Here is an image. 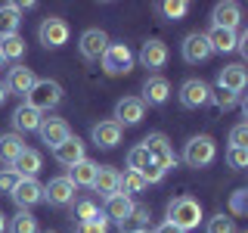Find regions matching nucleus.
<instances>
[{
    "label": "nucleus",
    "instance_id": "nucleus-1",
    "mask_svg": "<svg viewBox=\"0 0 248 233\" xmlns=\"http://www.w3.org/2000/svg\"><path fill=\"white\" fill-rule=\"evenodd\" d=\"M199 221H202V205H199V199H192V196H177V199H170V205H168V224H174L177 230H192V227H199Z\"/></svg>",
    "mask_w": 248,
    "mask_h": 233
},
{
    "label": "nucleus",
    "instance_id": "nucleus-2",
    "mask_svg": "<svg viewBox=\"0 0 248 233\" xmlns=\"http://www.w3.org/2000/svg\"><path fill=\"white\" fill-rule=\"evenodd\" d=\"M25 103L31 109H37V112H50V109H56L62 103V84L59 81H50V78L34 81V87L25 93Z\"/></svg>",
    "mask_w": 248,
    "mask_h": 233
},
{
    "label": "nucleus",
    "instance_id": "nucleus-3",
    "mask_svg": "<svg viewBox=\"0 0 248 233\" xmlns=\"http://www.w3.org/2000/svg\"><path fill=\"white\" fill-rule=\"evenodd\" d=\"M214 159H217V143L208 134L192 137L189 143H186V150H183V162L189 168H205V165H211Z\"/></svg>",
    "mask_w": 248,
    "mask_h": 233
},
{
    "label": "nucleus",
    "instance_id": "nucleus-4",
    "mask_svg": "<svg viewBox=\"0 0 248 233\" xmlns=\"http://www.w3.org/2000/svg\"><path fill=\"white\" fill-rule=\"evenodd\" d=\"M103 72L106 75H127L130 68H134V53H130V47L118 41V44H108L106 53H103Z\"/></svg>",
    "mask_w": 248,
    "mask_h": 233
},
{
    "label": "nucleus",
    "instance_id": "nucleus-5",
    "mask_svg": "<svg viewBox=\"0 0 248 233\" xmlns=\"http://www.w3.org/2000/svg\"><path fill=\"white\" fill-rule=\"evenodd\" d=\"M68 34H72V28H68V22L59 19V16H46L41 22V28H37V37H41V44L46 50H56V47L68 44Z\"/></svg>",
    "mask_w": 248,
    "mask_h": 233
},
{
    "label": "nucleus",
    "instance_id": "nucleus-6",
    "mask_svg": "<svg viewBox=\"0 0 248 233\" xmlns=\"http://www.w3.org/2000/svg\"><path fill=\"white\" fill-rule=\"evenodd\" d=\"M143 146H146V152L152 155V162L155 165H161V168H177V155H174V146H170V140L161 134V131H152L149 137L143 140Z\"/></svg>",
    "mask_w": 248,
    "mask_h": 233
},
{
    "label": "nucleus",
    "instance_id": "nucleus-7",
    "mask_svg": "<svg viewBox=\"0 0 248 233\" xmlns=\"http://www.w3.org/2000/svg\"><path fill=\"white\" fill-rule=\"evenodd\" d=\"M108 44H112V41H108V34H106L103 28H87V31L81 34V41H78V50H81V56H84V59L99 62Z\"/></svg>",
    "mask_w": 248,
    "mask_h": 233
},
{
    "label": "nucleus",
    "instance_id": "nucleus-8",
    "mask_svg": "<svg viewBox=\"0 0 248 233\" xmlns=\"http://www.w3.org/2000/svg\"><path fill=\"white\" fill-rule=\"evenodd\" d=\"M75 193H78V186L68 181L65 174H62V177H53V181L44 186V199L50 202V205H56V208L72 205V202H75Z\"/></svg>",
    "mask_w": 248,
    "mask_h": 233
},
{
    "label": "nucleus",
    "instance_id": "nucleus-9",
    "mask_svg": "<svg viewBox=\"0 0 248 233\" xmlns=\"http://www.w3.org/2000/svg\"><path fill=\"white\" fill-rule=\"evenodd\" d=\"M13 202L22 208V212H28L31 205H37V202H44V186L34 181V177H22L19 183H16V190L10 193Z\"/></svg>",
    "mask_w": 248,
    "mask_h": 233
},
{
    "label": "nucleus",
    "instance_id": "nucleus-10",
    "mask_svg": "<svg viewBox=\"0 0 248 233\" xmlns=\"http://www.w3.org/2000/svg\"><path fill=\"white\" fill-rule=\"evenodd\" d=\"M37 134H41V140L46 146H53L56 150L59 143H65L68 137H72V128H68L65 118H44L41 128H37Z\"/></svg>",
    "mask_w": 248,
    "mask_h": 233
},
{
    "label": "nucleus",
    "instance_id": "nucleus-11",
    "mask_svg": "<svg viewBox=\"0 0 248 233\" xmlns=\"http://www.w3.org/2000/svg\"><path fill=\"white\" fill-rule=\"evenodd\" d=\"M208 97H211V87H208L205 81H199V78H189V81H183L180 87V106L186 109H199L208 103Z\"/></svg>",
    "mask_w": 248,
    "mask_h": 233
},
{
    "label": "nucleus",
    "instance_id": "nucleus-12",
    "mask_svg": "<svg viewBox=\"0 0 248 233\" xmlns=\"http://www.w3.org/2000/svg\"><path fill=\"white\" fill-rule=\"evenodd\" d=\"M143 115H146V103L140 97H124L118 100V106H115V121L121 124H140L143 121Z\"/></svg>",
    "mask_w": 248,
    "mask_h": 233
},
{
    "label": "nucleus",
    "instance_id": "nucleus-13",
    "mask_svg": "<svg viewBox=\"0 0 248 233\" xmlns=\"http://www.w3.org/2000/svg\"><path fill=\"white\" fill-rule=\"evenodd\" d=\"M180 50H183V59L186 62H205L208 56H211V47H208V37L202 34V31H192V34H186L183 37V44H180Z\"/></svg>",
    "mask_w": 248,
    "mask_h": 233
},
{
    "label": "nucleus",
    "instance_id": "nucleus-14",
    "mask_svg": "<svg viewBox=\"0 0 248 233\" xmlns=\"http://www.w3.org/2000/svg\"><path fill=\"white\" fill-rule=\"evenodd\" d=\"M211 22H214V28L236 31V28H239V22H242V6L232 3V0H223V3H217V6H214Z\"/></svg>",
    "mask_w": 248,
    "mask_h": 233
},
{
    "label": "nucleus",
    "instance_id": "nucleus-15",
    "mask_svg": "<svg viewBox=\"0 0 248 233\" xmlns=\"http://www.w3.org/2000/svg\"><path fill=\"white\" fill-rule=\"evenodd\" d=\"M248 84V75H245V66H239V62H232V66H223L220 75H217V87L230 90V93H242Z\"/></svg>",
    "mask_w": 248,
    "mask_h": 233
},
{
    "label": "nucleus",
    "instance_id": "nucleus-16",
    "mask_svg": "<svg viewBox=\"0 0 248 233\" xmlns=\"http://www.w3.org/2000/svg\"><path fill=\"white\" fill-rule=\"evenodd\" d=\"M168 97H170V84H168V78H161V75H152V78H146V84H143V103H149V106H165L168 103Z\"/></svg>",
    "mask_w": 248,
    "mask_h": 233
},
{
    "label": "nucleus",
    "instance_id": "nucleus-17",
    "mask_svg": "<svg viewBox=\"0 0 248 233\" xmlns=\"http://www.w3.org/2000/svg\"><path fill=\"white\" fill-rule=\"evenodd\" d=\"M121 131H124V128H121L115 118L99 121V124H93V143H96L99 150H112V146L121 143Z\"/></svg>",
    "mask_w": 248,
    "mask_h": 233
},
{
    "label": "nucleus",
    "instance_id": "nucleus-18",
    "mask_svg": "<svg viewBox=\"0 0 248 233\" xmlns=\"http://www.w3.org/2000/svg\"><path fill=\"white\" fill-rule=\"evenodd\" d=\"M140 62H143L146 68H165V62H168V44L165 41H158V37H152V41H146L143 44V50H140Z\"/></svg>",
    "mask_w": 248,
    "mask_h": 233
},
{
    "label": "nucleus",
    "instance_id": "nucleus-19",
    "mask_svg": "<svg viewBox=\"0 0 248 233\" xmlns=\"http://www.w3.org/2000/svg\"><path fill=\"white\" fill-rule=\"evenodd\" d=\"M93 190H96L103 199L121 193V174L115 168H108V165H99L96 168V181H93Z\"/></svg>",
    "mask_w": 248,
    "mask_h": 233
},
{
    "label": "nucleus",
    "instance_id": "nucleus-20",
    "mask_svg": "<svg viewBox=\"0 0 248 233\" xmlns=\"http://www.w3.org/2000/svg\"><path fill=\"white\" fill-rule=\"evenodd\" d=\"M41 112H37V109H31L28 103H22L19 109H16L13 112V128H16V134H31V131H37L41 128Z\"/></svg>",
    "mask_w": 248,
    "mask_h": 233
},
{
    "label": "nucleus",
    "instance_id": "nucleus-21",
    "mask_svg": "<svg viewBox=\"0 0 248 233\" xmlns=\"http://www.w3.org/2000/svg\"><path fill=\"white\" fill-rule=\"evenodd\" d=\"M53 155H56V162L65 165V168H72V165H78V162L87 159V155H84V143L78 137H68L65 143H59L56 150H53Z\"/></svg>",
    "mask_w": 248,
    "mask_h": 233
},
{
    "label": "nucleus",
    "instance_id": "nucleus-22",
    "mask_svg": "<svg viewBox=\"0 0 248 233\" xmlns=\"http://www.w3.org/2000/svg\"><path fill=\"white\" fill-rule=\"evenodd\" d=\"M34 72L31 68H25V66H16V68H10V78H6V90L10 93H19V97H25V93L34 87Z\"/></svg>",
    "mask_w": 248,
    "mask_h": 233
},
{
    "label": "nucleus",
    "instance_id": "nucleus-23",
    "mask_svg": "<svg viewBox=\"0 0 248 233\" xmlns=\"http://www.w3.org/2000/svg\"><path fill=\"white\" fill-rule=\"evenodd\" d=\"M130 212H134V199H130L127 196V193H115V196H108L106 199V217H108V221H124V217H127Z\"/></svg>",
    "mask_w": 248,
    "mask_h": 233
},
{
    "label": "nucleus",
    "instance_id": "nucleus-24",
    "mask_svg": "<svg viewBox=\"0 0 248 233\" xmlns=\"http://www.w3.org/2000/svg\"><path fill=\"white\" fill-rule=\"evenodd\" d=\"M13 171H16L19 177H34L37 171H41V152H37V150H31V146H25V150L16 155Z\"/></svg>",
    "mask_w": 248,
    "mask_h": 233
},
{
    "label": "nucleus",
    "instance_id": "nucleus-25",
    "mask_svg": "<svg viewBox=\"0 0 248 233\" xmlns=\"http://www.w3.org/2000/svg\"><path fill=\"white\" fill-rule=\"evenodd\" d=\"M96 162H90V159H84V162H78V165H72V171H68V181H72L75 186H93V181H96Z\"/></svg>",
    "mask_w": 248,
    "mask_h": 233
},
{
    "label": "nucleus",
    "instance_id": "nucleus-26",
    "mask_svg": "<svg viewBox=\"0 0 248 233\" xmlns=\"http://www.w3.org/2000/svg\"><path fill=\"white\" fill-rule=\"evenodd\" d=\"M149 217H152V212H149L146 205H134V212L124 217L118 227H121V233H140V230H149Z\"/></svg>",
    "mask_w": 248,
    "mask_h": 233
},
{
    "label": "nucleus",
    "instance_id": "nucleus-27",
    "mask_svg": "<svg viewBox=\"0 0 248 233\" xmlns=\"http://www.w3.org/2000/svg\"><path fill=\"white\" fill-rule=\"evenodd\" d=\"M22 25V13L16 10V3H0V37L19 34Z\"/></svg>",
    "mask_w": 248,
    "mask_h": 233
},
{
    "label": "nucleus",
    "instance_id": "nucleus-28",
    "mask_svg": "<svg viewBox=\"0 0 248 233\" xmlns=\"http://www.w3.org/2000/svg\"><path fill=\"white\" fill-rule=\"evenodd\" d=\"M208 47H211V53H230L236 50V31H227V28H211L208 31Z\"/></svg>",
    "mask_w": 248,
    "mask_h": 233
},
{
    "label": "nucleus",
    "instance_id": "nucleus-29",
    "mask_svg": "<svg viewBox=\"0 0 248 233\" xmlns=\"http://www.w3.org/2000/svg\"><path fill=\"white\" fill-rule=\"evenodd\" d=\"M25 150V140L19 134H0V162H6V165H13L16 155Z\"/></svg>",
    "mask_w": 248,
    "mask_h": 233
},
{
    "label": "nucleus",
    "instance_id": "nucleus-30",
    "mask_svg": "<svg viewBox=\"0 0 248 233\" xmlns=\"http://www.w3.org/2000/svg\"><path fill=\"white\" fill-rule=\"evenodd\" d=\"M0 56H3V59H19V56H25V41H22L19 34L0 37Z\"/></svg>",
    "mask_w": 248,
    "mask_h": 233
},
{
    "label": "nucleus",
    "instance_id": "nucleus-31",
    "mask_svg": "<svg viewBox=\"0 0 248 233\" xmlns=\"http://www.w3.org/2000/svg\"><path fill=\"white\" fill-rule=\"evenodd\" d=\"M146 186H149V183L143 181L140 171H124V174H121V193H127V196H137V193H143Z\"/></svg>",
    "mask_w": 248,
    "mask_h": 233
},
{
    "label": "nucleus",
    "instance_id": "nucleus-32",
    "mask_svg": "<svg viewBox=\"0 0 248 233\" xmlns=\"http://www.w3.org/2000/svg\"><path fill=\"white\" fill-rule=\"evenodd\" d=\"M158 13L165 16V19L177 22V19H183V16L189 13V3H186V0H168V3H158Z\"/></svg>",
    "mask_w": 248,
    "mask_h": 233
},
{
    "label": "nucleus",
    "instance_id": "nucleus-33",
    "mask_svg": "<svg viewBox=\"0 0 248 233\" xmlns=\"http://www.w3.org/2000/svg\"><path fill=\"white\" fill-rule=\"evenodd\" d=\"M10 233H37V217L31 212H19L10 224Z\"/></svg>",
    "mask_w": 248,
    "mask_h": 233
},
{
    "label": "nucleus",
    "instance_id": "nucleus-34",
    "mask_svg": "<svg viewBox=\"0 0 248 233\" xmlns=\"http://www.w3.org/2000/svg\"><path fill=\"white\" fill-rule=\"evenodd\" d=\"M149 162H152V155L146 152V146H143V143H137L134 150L127 152V171H143L146 165H149Z\"/></svg>",
    "mask_w": 248,
    "mask_h": 233
},
{
    "label": "nucleus",
    "instance_id": "nucleus-35",
    "mask_svg": "<svg viewBox=\"0 0 248 233\" xmlns=\"http://www.w3.org/2000/svg\"><path fill=\"white\" fill-rule=\"evenodd\" d=\"M78 233H108V217L103 212L93 215V217H87V221L78 224Z\"/></svg>",
    "mask_w": 248,
    "mask_h": 233
},
{
    "label": "nucleus",
    "instance_id": "nucleus-36",
    "mask_svg": "<svg viewBox=\"0 0 248 233\" xmlns=\"http://www.w3.org/2000/svg\"><path fill=\"white\" fill-rule=\"evenodd\" d=\"M208 103H214L220 112H227V109H232V106L239 103V97H236V93H230V90H223V87H217V90H211Z\"/></svg>",
    "mask_w": 248,
    "mask_h": 233
},
{
    "label": "nucleus",
    "instance_id": "nucleus-37",
    "mask_svg": "<svg viewBox=\"0 0 248 233\" xmlns=\"http://www.w3.org/2000/svg\"><path fill=\"white\" fill-rule=\"evenodd\" d=\"M227 162H230V168H236V171L248 168V146H230V150H227Z\"/></svg>",
    "mask_w": 248,
    "mask_h": 233
},
{
    "label": "nucleus",
    "instance_id": "nucleus-38",
    "mask_svg": "<svg viewBox=\"0 0 248 233\" xmlns=\"http://www.w3.org/2000/svg\"><path fill=\"white\" fill-rule=\"evenodd\" d=\"M208 233H236V224L230 215H214L208 221Z\"/></svg>",
    "mask_w": 248,
    "mask_h": 233
},
{
    "label": "nucleus",
    "instance_id": "nucleus-39",
    "mask_svg": "<svg viewBox=\"0 0 248 233\" xmlns=\"http://www.w3.org/2000/svg\"><path fill=\"white\" fill-rule=\"evenodd\" d=\"M93 215H99V208H96V202H93V199H81V202H75V217H78V224L87 221V217H93Z\"/></svg>",
    "mask_w": 248,
    "mask_h": 233
},
{
    "label": "nucleus",
    "instance_id": "nucleus-40",
    "mask_svg": "<svg viewBox=\"0 0 248 233\" xmlns=\"http://www.w3.org/2000/svg\"><path fill=\"white\" fill-rule=\"evenodd\" d=\"M230 212L232 215H245L248 212V190H236L230 196Z\"/></svg>",
    "mask_w": 248,
    "mask_h": 233
},
{
    "label": "nucleus",
    "instance_id": "nucleus-41",
    "mask_svg": "<svg viewBox=\"0 0 248 233\" xmlns=\"http://www.w3.org/2000/svg\"><path fill=\"white\" fill-rule=\"evenodd\" d=\"M22 177L16 174L13 168H6V171H0V193H13L16 190V183H19Z\"/></svg>",
    "mask_w": 248,
    "mask_h": 233
},
{
    "label": "nucleus",
    "instance_id": "nucleus-42",
    "mask_svg": "<svg viewBox=\"0 0 248 233\" xmlns=\"http://www.w3.org/2000/svg\"><path fill=\"white\" fill-rule=\"evenodd\" d=\"M230 146H248V121L236 124V128L230 131Z\"/></svg>",
    "mask_w": 248,
    "mask_h": 233
},
{
    "label": "nucleus",
    "instance_id": "nucleus-43",
    "mask_svg": "<svg viewBox=\"0 0 248 233\" xmlns=\"http://www.w3.org/2000/svg\"><path fill=\"white\" fill-rule=\"evenodd\" d=\"M140 174H143V181H146V183H158L161 177L168 174V171L161 168V165H155V162H149V165H146L143 171H140Z\"/></svg>",
    "mask_w": 248,
    "mask_h": 233
},
{
    "label": "nucleus",
    "instance_id": "nucleus-44",
    "mask_svg": "<svg viewBox=\"0 0 248 233\" xmlns=\"http://www.w3.org/2000/svg\"><path fill=\"white\" fill-rule=\"evenodd\" d=\"M152 233H183V230H177L174 224H168V221H165V224H161V227H155Z\"/></svg>",
    "mask_w": 248,
    "mask_h": 233
},
{
    "label": "nucleus",
    "instance_id": "nucleus-45",
    "mask_svg": "<svg viewBox=\"0 0 248 233\" xmlns=\"http://www.w3.org/2000/svg\"><path fill=\"white\" fill-rule=\"evenodd\" d=\"M6 97H10V90H6V84H3V81H0V106H3V103H6Z\"/></svg>",
    "mask_w": 248,
    "mask_h": 233
},
{
    "label": "nucleus",
    "instance_id": "nucleus-46",
    "mask_svg": "<svg viewBox=\"0 0 248 233\" xmlns=\"http://www.w3.org/2000/svg\"><path fill=\"white\" fill-rule=\"evenodd\" d=\"M3 230H6V215L0 212V233H3Z\"/></svg>",
    "mask_w": 248,
    "mask_h": 233
},
{
    "label": "nucleus",
    "instance_id": "nucleus-47",
    "mask_svg": "<svg viewBox=\"0 0 248 233\" xmlns=\"http://www.w3.org/2000/svg\"><path fill=\"white\" fill-rule=\"evenodd\" d=\"M140 233H152V230H140Z\"/></svg>",
    "mask_w": 248,
    "mask_h": 233
},
{
    "label": "nucleus",
    "instance_id": "nucleus-48",
    "mask_svg": "<svg viewBox=\"0 0 248 233\" xmlns=\"http://www.w3.org/2000/svg\"><path fill=\"white\" fill-rule=\"evenodd\" d=\"M0 66H3V56H0Z\"/></svg>",
    "mask_w": 248,
    "mask_h": 233
},
{
    "label": "nucleus",
    "instance_id": "nucleus-49",
    "mask_svg": "<svg viewBox=\"0 0 248 233\" xmlns=\"http://www.w3.org/2000/svg\"><path fill=\"white\" fill-rule=\"evenodd\" d=\"M46 233H53V230H46Z\"/></svg>",
    "mask_w": 248,
    "mask_h": 233
}]
</instances>
